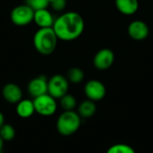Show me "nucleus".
Wrapping results in <instances>:
<instances>
[{"instance_id":"6","label":"nucleus","mask_w":153,"mask_h":153,"mask_svg":"<svg viewBox=\"0 0 153 153\" xmlns=\"http://www.w3.org/2000/svg\"><path fill=\"white\" fill-rule=\"evenodd\" d=\"M35 11L28 4H20L13 8L10 13L11 21L17 26H26L33 22Z\"/></svg>"},{"instance_id":"2","label":"nucleus","mask_w":153,"mask_h":153,"mask_svg":"<svg viewBox=\"0 0 153 153\" xmlns=\"http://www.w3.org/2000/svg\"><path fill=\"white\" fill-rule=\"evenodd\" d=\"M58 38L53 28H39L33 36L35 49L43 56L51 55L56 48Z\"/></svg>"},{"instance_id":"23","label":"nucleus","mask_w":153,"mask_h":153,"mask_svg":"<svg viewBox=\"0 0 153 153\" xmlns=\"http://www.w3.org/2000/svg\"><path fill=\"white\" fill-rule=\"evenodd\" d=\"M4 141L3 139L0 137V153H2V151H3V148H4Z\"/></svg>"},{"instance_id":"14","label":"nucleus","mask_w":153,"mask_h":153,"mask_svg":"<svg viewBox=\"0 0 153 153\" xmlns=\"http://www.w3.org/2000/svg\"><path fill=\"white\" fill-rule=\"evenodd\" d=\"M16 114L22 118H29L35 113V108L33 100L28 99H22L16 104Z\"/></svg>"},{"instance_id":"13","label":"nucleus","mask_w":153,"mask_h":153,"mask_svg":"<svg viewBox=\"0 0 153 153\" xmlns=\"http://www.w3.org/2000/svg\"><path fill=\"white\" fill-rule=\"evenodd\" d=\"M117 9L124 15H133L139 9L138 0H115Z\"/></svg>"},{"instance_id":"10","label":"nucleus","mask_w":153,"mask_h":153,"mask_svg":"<svg viewBox=\"0 0 153 153\" xmlns=\"http://www.w3.org/2000/svg\"><path fill=\"white\" fill-rule=\"evenodd\" d=\"M48 80L44 75H40L31 79L27 86V91L29 94L33 99H35L48 93Z\"/></svg>"},{"instance_id":"7","label":"nucleus","mask_w":153,"mask_h":153,"mask_svg":"<svg viewBox=\"0 0 153 153\" xmlns=\"http://www.w3.org/2000/svg\"><path fill=\"white\" fill-rule=\"evenodd\" d=\"M84 93L88 100L100 101L106 96L107 90L102 82L93 79L86 82L84 86Z\"/></svg>"},{"instance_id":"22","label":"nucleus","mask_w":153,"mask_h":153,"mask_svg":"<svg viewBox=\"0 0 153 153\" xmlns=\"http://www.w3.org/2000/svg\"><path fill=\"white\" fill-rule=\"evenodd\" d=\"M5 122H4V114L0 111V127L4 124Z\"/></svg>"},{"instance_id":"17","label":"nucleus","mask_w":153,"mask_h":153,"mask_svg":"<svg viewBox=\"0 0 153 153\" xmlns=\"http://www.w3.org/2000/svg\"><path fill=\"white\" fill-rule=\"evenodd\" d=\"M15 129L11 124L4 123L0 127V137L4 142H11L15 137Z\"/></svg>"},{"instance_id":"1","label":"nucleus","mask_w":153,"mask_h":153,"mask_svg":"<svg viewBox=\"0 0 153 153\" xmlns=\"http://www.w3.org/2000/svg\"><path fill=\"white\" fill-rule=\"evenodd\" d=\"M52 28L58 39L73 41L82 36L85 28V22L79 13L70 11L55 19Z\"/></svg>"},{"instance_id":"8","label":"nucleus","mask_w":153,"mask_h":153,"mask_svg":"<svg viewBox=\"0 0 153 153\" xmlns=\"http://www.w3.org/2000/svg\"><path fill=\"white\" fill-rule=\"evenodd\" d=\"M115 61V54L110 48L100 49L93 57V65L95 68L100 71L108 70L110 68Z\"/></svg>"},{"instance_id":"20","label":"nucleus","mask_w":153,"mask_h":153,"mask_svg":"<svg viewBox=\"0 0 153 153\" xmlns=\"http://www.w3.org/2000/svg\"><path fill=\"white\" fill-rule=\"evenodd\" d=\"M25 4L34 11L47 9L49 6V0H25Z\"/></svg>"},{"instance_id":"3","label":"nucleus","mask_w":153,"mask_h":153,"mask_svg":"<svg viewBox=\"0 0 153 153\" xmlns=\"http://www.w3.org/2000/svg\"><path fill=\"white\" fill-rule=\"evenodd\" d=\"M82 124V117L74 110L64 111L56 120V130L63 136H70L75 134Z\"/></svg>"},{"instance_id":"12","label":"nucleus","mask_w":153,"mask_h":153,"mask_svg":"<svg viewBox=\"0 0 153 153\" xmlns=\"http://www.w3.org/2000/svg\"><path fill=\"white\" fill-rule=\"evenodd\" d=\"M33 22L39 28H50L53 27V24L55 22V18L53 14L47 8V9L35 11Z\"/></svg>"},{"instance_id":"5","label":"nucleus","mask_w":153,"mask_h":153,"mask_svg":"<svg viewBox=\"0 0 153 153\" xmlns=\"http://www.w3.org/2000/svg\"><path fill=\"white\" fill-rule=\"evenodd\" d=\"M69 81L62 74L53 75L48 82V93L56 100H60L68 93Z\"/></svg>"},{"instance_id":"15","label":"nucleus","mask_w":153,"mask_h":153,"mask_svg":"<svg viewBox=\"0 0 153 153\" xmlns=\"http://www.w3.org/2000/svg\"><path fill=\"white\" fill-rule=\"evenodd\" d=\"M97 110V106L95 104V101H92L91 100H83L80 103L78 106V114L82 118H90L91 117Z\"/></svg>"},{"instance_id":"21","label":"nucleus","mask_w":153,"mask_h":153,"mask_svg":"<svg viewBox=\"0 0 153 153\" xmlns=\"http://www.w3.org/2000/svg\"><path fill=\"white\" fill-rule=\"evenodd\" d=\"M66 0H49V6L56 12H61L66 7Z\"/></svg>"},{"instance_id":"11","label":"nucleus","mask_w":153,"mask_h":153,"mask_svg":"<svg viewBox=\"0 0 153 153\" xmlns=\"http://www.w3.org/2000/svg\"><path fill=\"white\" fill-rule=\"evenodd\" d=\"M4 100L10 104H17L22 100V91L21 87L15 83H6L2 90Z\"/></svg>"},{"instance_id":"18","label":"nucleus","mask_w":153,"mask_h":153,"mask_svg":"<svg viewBox=\"0 0 153 153\" xmlns=\"http://www.w3.org/2000/svg\"><path fill=\"white\" fill-rule=\"evenodd\" d=\"M69 81V82L77 84L80 83L83 81L84 79V72L78 67H73L71 69H69V71L67 72V77H66Z\"/></svg>"},{"instance_id":"19","label":"nucleus","mask_w":153,"mask_h":153,"mask_svg":"<svg viewBox=\"0 0 153 153\" xmlns=\"http://www.w3.org/2000/svg\"><path fill=\"white\" fill-rule=\"evenodd\" d=\"M106 153H136L134 149L125 143H117L110 146Z\"/></svg>"},{"instance_id":"16","label":"nucleus","mask_w":153,"mask_h":153,"mask_svg":"<svg viewBox=\"0 0 153 153\" xmlns=\"http://www.w3.org/2000/svg\"><path fill=\"white\" fill-rule=\"evenodd\" d=\"M60 106L64 109V111L74 110L77 106V100L74 95L66 93L60 99Z\"/></svg>"},{"instance_id":"4","label":"nucleus","mask_w":153,"mask_h":153,"mask_svg":"<svg viewBox=\"0 0 153 153\" xmlns=\"http://www.w3.org/2000/svg\"><path fill=\"white\" fill-rule=\"evenodd\" d=\"M35 112L42 117H51L57 109L56 100L48 93L33 99Z\"/></svg>"},{"instance_id":"9","label":"nucleus","mask_w":153,"mask_h":153,"mask_svg":"<svg viewBox=\"0 0 153 153\" xmlns=\"http://www.w3.org/2000/svg\"><path fill=\"white\" fill-rule=\"evenodd\" d=\"M127 32L131 39L141 41L148 38L150 28L145 22L142 20H134L128 25Z\"/></svg>"}]
</instances>
